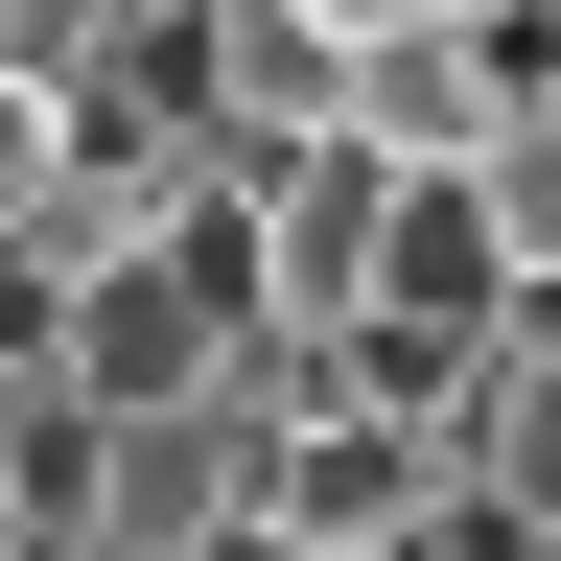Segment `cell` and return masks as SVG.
I'll list each match as a JSON object with an SVG mask.
<instances>
[{
  "label": "cell",
  "instance_id": "cell-1",
  "mask_svg": "<svg viewBox=\"0 0 561 561\" xmlns=\"http://www.w3.org/2000/svg\"><path fill=\"white\" fill-rule=\"evenodd\" d=\"M538 140V24H468V0H351V164L468 187Z\"/></svg>",
  "mask_w": 561,
  "mask_h": 561
},
{
  "label": "cell",
  "instance_id": "cell-2",
  "mask_svg": "<svg viewBox=\"0 0 561 561\" xmlns=\"http://www.w3.org/2000/svg\"><path fill=\"white\" fill-rule=\"evenodd\" d=\"M375 305H398V164L328 140V164L257 187V328H280V351H351Z\"/></svg>",
  "mask_w": 561,
  "mask_h": 561
},
{
  "label": "cell",
  "instance_id": "cell-3",
  "mask_svg": "<svg viewBox=\"0 0 561 561\" xmlns=\"http://www.w3.org/2000/svg\"><path fill=\"white\" fill-rule=\"evenodd\" d=\"M234 305H210V280L164 257V234H140V257H94V280H70V398H94V421H187L210 375H234Z\"/></svg>",
  "mask_w": 561,
  "mask_h": 561
},
{
  "label": "cell",
  "instance_id": "cell-4",
  "mask_svg": "<svg viewBox=\"0 0 561 561\" xmlns=\"http://www.w3.org/2000/svg\"><path fill=\"white\" fill-rule=\"evenodd\" d=\"M210 140L280 187L351 140V0H210Z\"/></svg>",
  "mask_w": 561,
  "mask_h": 561
},
{
  "label": "cell",
  "instance_id": "cell-5",
  "mask_svg": "<svg viewBox=\"0 0 561 561\" xmlns=\"http://www.w3.org/2000/svg\"><path fill=\"white\" fill-rule=\"evenodd\" d=\"M445 445H398V421H351V398H305V445H280V538H305V561H398L421 515H445Z\"/></svg>",
  "mask_w": 561,
  "mask_h": 561
},
{
  "label": "cell",
  "instance_id": "cell-6",
  "mask_svg": "<svg viewBox=\"0 0 561 561\" xmlns=\"http://www.w3.org/2000/svg\"><path fill=\"white\" fill-rule=\"evenodd\" d=\"M468 491L515 538H561V351H515V398H491V445H468Z\"/></svg>",
  "mask_w": 561,
  "mask_h": 561
},
{
  "label": "cell",
  "instance_id": "cell-7",
  "mask_svg": "<svg viewBox=\"0 0 561 561\" xmlns=\"http://www.w3.org/2000/svg\"><path fill=\"white\" fill-rule=\"evenodd\" d=\"M538 117H561V0H538Z\"/></svg>",
  "mask_w": 561,
  "mask_h": 561
}]
</instances>
